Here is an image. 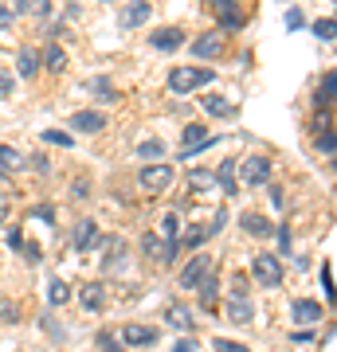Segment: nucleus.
Instances as JSON below:
<instances>
[{"mask_svg":"<svg viewBox=\"0 0 337 352\" xmlns=\"http://www.w3.org/2000/svg\"><path fill=\"white\" fill-rule=\"evenodd\" d=\"M173 164L169 161H157V164H145L138 173V184H141V192H150V196H157V192H165L169 184H173Z\"/></svg>","mask_w":337,"mask_h":352,"instance_id":"nucleus-1","label":"nucleus"},{"mask_svg":"<svg viewBox=\"0 0 337 352\" xmlns=\"http://www.w3.org/2000/svg\"><path fill=\"white\" fill-rule=\"evenodd\" d=\"M251 278H255L259 286L275 289L278 282H283V263H278V254H267V251L255 254V263H251Z\"/></svg>","mask_w":337,"mask_h":352,"instance_id":"nucleus-2","label":"nucleus"},{"mask_svg":"<svg viewBox=\"0 0 337 352\" xmlns=\"http://www.w3.org/2000/svg\"><path fill=\"white\" fill-rule=\"evenodd\" d=\"M212 71H196V67H173L169 71V90L173 94H188V90H196L200 82H212Z\"/></svg>","mask_w":337,"mask_h":352,"instance_id":"nucleus-3","label":"nucleus"},{"mask_svg":"<svg viewBox=\"0 0 337 352\" xmlns=\"http://www.w3.org/2000/svg\"><path fill=\"white\" fill-rule=\"evenodd\" d=\"M208 270H212V258H208V254H192V258L181 266V274H176V286H181V289H196V286H200V278L208 274Z\"/></svg>","mask_w":337,"mask_h":352,"instance_id":"nucleus-4","label":"nucleus"},{"mask_svg":"<svg viewBox=\"0 0 337 352\" xmlns=\"http://www.w3.org/2000/svg\"><path fill=\"white\" fill-rule=\"evenodd\" d=\"M236 173L243 176V184L259 188V184H267V180H271V161H267V157H247L243 164H236Z\"/></svg>","mask_w":337,"mask_h":352,"instance_id":"nucleus-5","label":"nucleus"},{"mask_svg":"<svg viewBox=\"0 0 337 352\" xmlns=\"http://www.w3.org/2000/svg\"><path fill=\"white\" fill-rule=\"evenodd\" d=\"M196 59H204V63H212V59H220L227 51V39L224 32H204V36H196Z\"/></svg>","mask_w":337,"mask_h":352,"instance_id":"nucleus-6","label":"nucleus"},{"mask_svg":"<svg viewBox=\"0 0 337 352\" xmlns=\"http://www.w3.org/2000/svg\"><path fill=\"white\" fill-rule=\"evenodd\" d=\"M157 337H161V333H157L153 325H134V321L122 325V344L125 349H150V344H157Z\"/></svg>","mask_w":337,"mask_h":352,"instance_id":"nucleus-7","label":"nucleus"},{"mask_svg":"<svg viewBox=\"0 0 337 352\" xmlns=\"http://www.w3.org/2000/svg\"><path fill=\"white\" fill-rule=\"evenodd\" d=\"M67 122H71V129H79V133H102V129H106V113L83 110V113H67Z\"/></svg>","mask_w":337,"mask_h":352,"instance_id":"nucleus-8","label":"nucleus"},{"mask_svg":"<svg viewBox=\"0 0 337 352\" xmlns=\"http://www.w3.org/2000/svg\"><path fill=\"white\" fill-rule=\"evenodd\" d=\"M165 325H173V329H181V333H188V329H196V314H192L185 302H173L169 309H165Z\"/></svg>","mask_w":337,"mask_h":352,"instance_id":"nucleus-9","label":"nucleus"},{"mask_svg":"<svg viewBox=\"0 0 337 352\" xmlns=\"http://www.w3.org/2000/svg\"><path fill=\"white\" fill-rule=\"evenodd\" d=\"M79 305H83L87 314H99L102 305H106V286H102V282H87V286L79 289Z\"/></svg>","mask_w":337,"mask_h":352,"instance_id":"nucleus-10","label":"nucleus"},{"mask_svg":"<svg viewBox=\"0 0 337 352\" xmlns=\"http://www.w3.org/2000/svg\"><path fill=\"white\" fill-rule=\"evenodd\" d=\"M196 294H200V305H204V309H216V302H220V274L208 270V274L200 278Z\"/></svg>","mask_w":337,"mask_h":352,"instance_id":"nucleus-11","label":"nucleus"},{"mask_svg":"<svg viewBox=\"0 0 337 352\" xmlns=\"http://www.w3.org/2000/svg\"><path fill=\"white\" fill-rule=\"evenodd\" d=\"M181 43H185V32H181V28H161V32H153L150 36L153 51H176Z\"/></svg>","mask_w":337,"mask_h":352,"instance_id":"nucleus-12","label":"nucleus"},{"mask_svg":"<svg viewBox=\"0 0 337 352\" xmlns=\"http://www.w3.org/2000/svg\"><path fill=\"white\" fill-rule=\"evenodd\" d=\"M110 254L102 258V270H110V274H122L125 270V239H118V235H110Z\"/></svg>","mask_w":337,"mask_h":352,"instance_id":"nucleus-13","label":"nucleus"},{"mask_svg":"<svg viewBox=\"0 0 337 352\" xmlns=\"http://www.w3.org/2000/svg\"><path fill=\"white\" fill-rule=\"evenodd\" d=\"M290 317H294L298 325H314V321H322V305L310 302V298H298V302L290 305Z\"/></svg>","mask_w":337,"mask_h":352,"instance_id":"nucleus-14","label":"nucleus"},{"mask_svg":"<svg viewBox=\"0 0 337 352\" xmlns=\"http://www.w3.org/2000/svg\"><path fill=\"white\" fill-rule=\"evenodd\" d=\"M99 239H102V235H99V223H94V219H83V223L75 227V239H71V247H75V251H90Z\"/></svg>","mask_w":337,"mask_h":352,"instance_id":"nucleus-15","label":"nucleus"},{"mask_svg":"<svg viewBox=\"0 0 337 352\" xmlns=\"http://www.w3.org/2000/svg\"><path fill=\"white\" fill-rule=\"evenodd\" d=\"M227 321H236V325H247L251 317H255V305L247 302V298H227Z\"/></svg>","mask_w":337,"mask_h":352,"instance_id":"nucleus-16","label":"nucleus"},{"mask_svg":"<svg viewBox=\"0 0 337 352\" xmlns=\"http://www.w3.org/2000/svg\"><path fill=\"white\" fill-rule=\"evenodd\" d=\"M145 20H150V4H145V0H130V4L122 8V24L125 28H138V24H145Z\"/></svg>","mask_w":337,"mask_h":352,"instance_id":"nucleus-17","label":"nucleus"},{"mask_svg":"<svg viewBox=\"0 0 337 352\" xmlns=\"http://www.w3.org/2000/svg\"><path fill=\"white\" fill-rule=\"evenodd\" d=\"M239 223H243V231H247V235H255V239H267V235H271V219H267V215H259V212H247Z\"/></svg>","mask_w":337,"mask_h":352,"instance_id":"nucleus-18","label":"nucleus"},{"mask_svg":"<svg viewBox=\"0 0 337 352\" xmlns=\"http://www.w3.org/2000/svg\"><path fill=\"white\" fill-rule=\"evenodd\" d=\"M16 67H20V75H24V78H36V71H39V51H36V47H20V51H16Z\"/></svg>","mask_w":337,"mask_h":352,"instance_id":"nucleus-19","label":"nucleus"},{"mask_svg":"<svg viewBox=\"0 0 337 352\" xmlns=\"http://www.w3.org/2000/svg\"><path fill=\"white\" fill-rule=\"evenodd\" d=\"M67 302H71V286H67L63 278H48V305L59 309V305H67Z\"/></svg>","mask_w":337,"mask_h":352,"instance_id":"nucleus-20","label":"nucleus"},{"mask_svg":"<svg viewBox=\"0 0 337 352\" xmlns=\"http://www.w3.org/2000/svg\"><path fill=\"white\" fill-rule=\"evenodd\" d=\"M200 102H204V110L212 113V118H232V113H236V106L227 98H220V94H204Z\"/></svg>","mask_w":337,"mask_h":352,"instance_id":"nucleus-21","label":"nucleus"},{"mask_svg":"<svg viewBox=\"0 0 337 352\" xmlns=\"http://www.w3.org/2000/svg\"><path fill=\"white\" fill-rule=\"evenodd\" d=\"M141 254L150 263H165V239L161 235H141Z\"/></svg>","mask_w":337,"mask_h":352,"instance_id":"nucleus-22","label":"nucleus"},{"mask_svg":"<svg viewBox=\"0 0 337 352\" xmlns=\"http://www.w3.org/2000/svg\"><path fill=\"white\" fill-rule=\"evenodd\" d=\"M212 176L220 180V188H224L227 196H236V188H239V184H236V161H224V164H220V173H212Z\"/></svg>","mask_w":337,"mask_h":352,"instance_id":"nucleus-23","label":"nucleus"},{"mask_svg":"<svg viewBox=\"0 0 337 352\" xmlns=\"http://www.w3.org/2000/svg\"><path fill=\"white\" fill-rule=\"evenodd\" d=\"M314 102H318V110L329 113V102H334V71H325L322 87H318V94H314Z\"/></svg>","mask_w":337,"mask_h":352,"instance_id":"nucleus-24","label":"nucleus"},{"mask_svg":"<svg viewBox=\"0 0 337 352\" xmlns=\"http://www.w3.org/2000/svg\"><path fill=\"white\" fill-rule=\"evenodd\" d=\"M43 63H48V71H55V75H59V71H67V51L51 43V47H43Z\"/></svg>","mask_w":337,"mask_h":352,"instance_id":"nucleus-25","label":"nucleus"},{"mask_svg":"<svg viewBox=\"0 0 337 352\" xmlns=\"http://www.w3.org/2000/svg\"><path fill=\"white\" fill-rule=\"evenodd\" d=\"M212 180H216V176L208 173V168H192V173H188V188L204 192V188H212Z\"/></svg>","mask_w":337,"mask_h":352,"instance_id":"nucleus-26","label":"nucleus"},{"mask_svg":"<svg viewBox=\"0 0 337 352\" xmlns=\"http://www.w3.org/2000/svg\"><path fill=\"white\" fill-rule=\"evenodd\" d=\"M243 24H247V20H243V12H239V8H227V12H220V32H239Z\"/></svg>","mask_w":337,"mask_h":352,"instance_id":"nucleus-27","label":"nucleus"},{"mask_svg":"<svg viewBox=\"0 0 337 352\" xmlns=\"http://www.w3.org/2000/svg\"><path fill=\"white\" fill-rule=\"evenodd\" d=\"M39 141H43V145H59V149H71V145H75V141H71V133H63V129H43V133H39Z\"/></svg>","mask_w":337,"mask_h":352,"instance_id":"nucleus-28","label":"nucleus"},{"mask_svg":"<svg viewBox=\"0 0 337 352\" xmlns=\"http://www.w3.org/2000/svg\"><path fill=\"white\" fill-rule=\"evenodd\" d=\"M20 12L36 16V20H48V16H51V4H48V0H20Z\"/></svg>","mask_w":337,"mask_h":352,"instance_id":"nucleus-29","label":"nucleus"},{"mask_svg":"<svg viewBox=\"0 0 337 352\" xmlns=\"http://www.w3.org/2000/svg\"><path fill=\"white\" fill-rule=\"evenodd\" d=\"M94 344H99V352H125V344L118 340V333H99Z\"/></svg>","mask_w":337,"mask_h":352,"instance_id":"nucleus-30","label":"nucleus"},{"mask_svg":"<svg viewBox=\"0 0 337 352\" xmlns=\"http://www.w3.org/2000/svg\"><path fill=\"white\" fill-rule=\"evenodd\" d=\"M138 157H145V161H165V141H145V145H138Z\"/></svg>","mask_w":337,"mask_h":352,"instance_id":"nucleus-31","label":"nucleus"},{"mask_svg":"<svg viewBox=\"0 0 337 352\" xmlns=\"http://www.w3.org/2000/svg\"><path fill=\"white\" fill-rule=\"evenodd\" d=\"M0 164L4 168H24V153H16L12 145H0Z\"/></svg>","mask_w":337,"mask_h":352,"instance_id":"nucleus-32","label":"nucleus"},{"mask_svg":"<svg viewBox=\"0 0 337 352\" xmlns=\"http://www.w3.org/2000/svg\"><path fill=\"white\" fill-rule=\"evenodd\" d=\"M204 239H208V227H188V231H185V239H181V243H185V247H192V251H196V247H204Z\"/></svg>","mask_w":337,"mask_h":352,"instance_id":"nucleus-33","label":"nucleus"},{"mask_svg":"<svg viewBox=\"0 0 337 352\" xmlns=\"http://www.w3.org/2000/svg\"><path fill=\"white\" fill-rule=\"evenodd\" d=\"M314 36H318V39H325V43H334V39H337L334 20H329V16H325V20H318V24H314Z\"/></svg>","mask_w":337,"mask_h":352,"instance_id":"nucleus-34","label":"nucleus"},{"mask_svg":"<svg viewBox=\"0 0 337 352\" xmlns=\"http://www.w3.org/2000/svg\"><path fill=\"white\" fill-rule=\"evenodd\" d=\"M212 349H216V352H251L247 344H239V340H227V337H216V340H212Z\"/></svg>","mask_w":337,"mask_h":352,"instance_id":"nucleus-35","label":"nucleus"},{"mask_svg":"<svg viewBox=\"0 0 337 352\" xmlns=\"http://www.w3.org/2000/svg\"><path fill=\"white\" fill-rule=\"evenodd\" d=\"M39 325H43V329L51 333V340H63V325H59V321H55L51 314H43V317H39Z\"/></svg>","mask_w":337,"mask_h":352,"instance_id":"nucleus-36","label":"nucleus"},{"mask_svg":"<svg viewBox=\"0 0 337 352\" xmlns=\"http://www.w3.org/2000/svg\"><path fill=\"white\" fill-rule=\"evenodd\" d=\"M0 321H20V305L16 302H0Z\"/></svg>","mask_w":337,"mask_h":352,"instance_id":"nucleus-37","label":"nucleus"},{"mask_svg":"<svg viewBox=\"0 0 337 352\" xmlns=\"http://www.w3.org/2000/svg\"><path fill=\"white\" fill-rule=\"evenodd\" d=\"M176 231H181L176 215H165V223H161V239H176Z\"/></svg>","mask_w":337,"mask_h":352,"instance_id":"nucleus-38","label":"nucleus"},{"mask_svg":"<svg viewBox=\"0 0 337 352\" xmlns=\"http://www.w3.org/2000/svg\"><path fill=\"white\" fill-rule=\"evenodd\" d=\"M90 90H94V94H102V98H118V94H114V90L110 87H106V78H90Z\"/></svg>","mask_w":337,"mask_h":352,"instance_id":"nucleus-39","label":"nucleus"},{"mask_svg":"<svg viewBox=\"0 0 337 352\" xmlns=\"http://www.w3.org/2000/svg\"><path fill=\"white\" fill-rule=\"evenodd\" d=\"M322 289H325V302H334V274H329V263L322 266Z\"/></svg>","mask_w":337,"mask_h":352,"instance_id":"nucleus-40","label":"nucleus"},{"mask_svg":"<svg viewBox=\"0 0 337 352\" xmlns=\"http://www.w3.org/2000/svg\"><path fill=\"white\" fill-rule=\"evenodd\" d=\"M290 239H294V235H290V223H283L278 227V251L283 254H290Z\"/></svg>","mask_w":337,"mask_h":352,"instance_id":"nucleus-41","label":"nucleus"},{"mask_svg":"<svg viewBox=\"0 0 337 352\" xmlns=\"http://www.w3.org/2000/svg\"><path fill=\"white\" fill-rule=\"evenodd\" d=\"M224 223H227V208H220V212H216V219L208 223V235H220V231H224Z\"/></svg>","mask_w":337,"mask_h":352,"instance_id":"nucleus-42","label":"nucleus"},{"mask_svg":"<svg viewBox=\"0 0 337 352\" xmlns=\"http://www.w3.org/2000/svg\"><path fill=\"white\" fill-rule=\"evenodd\" d=\"M196 349H200V340H196V337H181V340L173 344V352H196Z\"/></svg>","mask_w":337,"mask_h":352,"instance_id":"nucleus-43","label":"nucleus"},{"mask_svg":"<svg viewBox=\"0 0 337 352\" xmlns=\"http://www.w3.org/2000/svg\"><path fill=\"white\" fill-rule=\"evenodd\" d=\"M318 153H325V157H334V133L325 129L322 138H318Z\"/></svg>","mask_w":337,"mask_h":352,"instance_id":"nucleus-44","label":"nucleus"},{"mask_svg":"<svg viewBox=\"0 0 337 352\" xmlns=\"http://www.w3.org/2000/svg\"><path fill=\"white\" fill-rule=\"evenodd\" d=\"M32 215H36V219H43V223H55V212H51L48 204H36V208H32Z\"/></svg>","mask_w":337,"mask_h":352,"instance_id":"nucleus-45","label":"nucleus"},{"mask_svg":"<svg viewBox=\"0 0 337 352\" xmlns=\"http://www.w3.org/2000/svg\"><path fill=\"white\" fill-rule=\"evenodd\" d=\"M8 247H12V251H24V231H20V227L8 231Z\"/></svg>","mask_w":337,"mask_h":352,"instance_id":"nucleus-46","label":"nucleus"},{"mask_svg":"<svg viewBox=\"0 0 337 352\" xmlns=\"http://www.w3.org/2000/svg\"><path fill=\"white\" fill-rule=\"evenodd\" d=\"M287 28H290V32H298V28H302V12H298V8H290V12H287Z\"/></svg>","mask_w":337,"mask_h":352,"instance_id":"nucleus-47","label":"nucleus"},{"mask_svg":"<svg viewBox=\"0 0 337 352\" xmlns=\"http://www.w3.org/2000/svg\"><path fill=\"white\" fill-rule=\"evenodd\" d=\"M12 20H16V12H12V8H4V4H0V28H8Z\"/></svg>","mask_w":337,"mask_h":352,"instance_id":"nucleus-48","label":"nucleus"},{"mask_svg":"<svg viewBox=\"0 0 337 352\" xmlns=\"http://www.w3.org/2000/svg\"><path fill=\"white\" fill-rule=\"evenodd\" d=\"M8 94H12V78L0 75V98H8Z\"/></svg>","mask_w":337,"mask_h":352,"instance_id":"nucleus-49","label":"nucleus"},{"mask_svg":"<svg viewBox=\"0 0 337 352\" xmlns=\"http://www.w3.org/2000/svg\"><path fill=\"white\" fill-rule=\"evenodd\" d=\"M24 254L32 258V263H39V258H43V251H39V247H28V243H24Z\"/></svg>","mask_w":337,"mask_h":352,"instance_id":"nucleus-50","label":"nucleus"},{"mask_svg":"<svg viewBox=\"0 0 337 352\" xmlns=\"http://www.w3.org/2000/svg\"><path fill=\"white\" fill-rule=\"evenodd\" d=\"M32 164H36L39 173H48V168H51V164H48V157H39V153H36V157H32Z\"/></svg>","mask_w":337,"mask_h":352,"instance_id":"nucleus-51","label":"nucleus"},{"mask_svg":"<svg viewBox=\"0 0 337 352\" xmlns=\"http://www.w3.org/2000/svg\"><path fill=\"white\" fill-rule=\"evenodd\" d=\"M208 4H216L220 12H227V8H236V0H208Z\"/></svg>","mask_w":337,"mask_h":352,"instance_id":"nucleus-52","label":"nucleus"}]
</instances>
